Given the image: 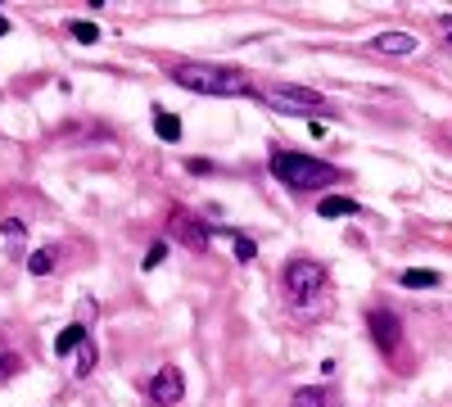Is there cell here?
<instances>
[{
    "label": "cell",
    "mask_w": 452,
    "mask_h": 407,
    "mask_svg": "<svg viewBox=\"0 0 452 407\" xmlns=\"http://www.w3.org/2000/svg\"><path fill=\"white\" fill-rule=\"evenodd\" d=\"M272 172L280 186L290 190H326L335 181H344V172L326 158H308V154H294V150H272Z\"/></svg>",
    "instance_id": "obj_1"
},
{
    "label": "cell",
    "mask_w": 452,
    "mask_h": 407,
    "mask_svg": "<svg viewBox=\"0 0 452 407\" xmlns=\"http://www.w3.org/2000/svg\"><path fill=\"white\" fill-rule=\"evenodd\" d=\"M172 82L194 95H249L253 91L240 68H222V64H177Z\"/></svg>",
    "instance_id": "obj_2"
},
{
    "label": "cell",
    "mask_w": 452,
    "mask_h": 407,
    "mask_svg": "<svg viewBox=\"0 0 452 407\" xmlns=\"http://www.w3.org/2000/svg\"><path fill=\"white\" fill-rule=\"evenodd\" d=\"M366 326H371L375 349L389 357V367H394L398 376H407V371H412V353H407V330H402L398 313H389V308H371Z\"/></svg>",
    "instance_id": "obj_3"
},
{
    "label": "cell",
    "mask_w": 452,
    "mask_h": 407,
    "mask_svg": "<svg viewBox=\"0 0 452 407\" xmlns=\"http://www.w3.org/2000/svg\"><path fill=\"white\" fill-rule=\"evenodd\" d=\"M285 290L294 303H312L321 299L326 290V267L312 263V258H294V263H285Z\"/></svg>",
    "instance_id": "obj_4"
},
{
    "label": "cell",
    "mask_w": 452,
    "mask_h": 407,
    "mask_svg": "<svg viewBox=\"0 0 452 407\" xmlns=\"http://www.w3.org/2000/svg\"><path fill=\"white\" fill-rule=\"evenodd\" d=\"M263 100L272 109H280V114H321V109H326V100L316 91H308V86H285V82L267 86Z\"/></svg>",
    "instance_id": "obj_5"
},
{
    "label": "cell",
    "mask_w": 452,
    "mask_h": 407,
    "mask_svg": "<svg viewBox=\"0 0 452 407\" xmlns=\"http://www.w3.org/2000/svg\"><path fill=\"white\" fill-rule=\"evenodd\" d=\"M150 403L154 407H177L181 398H186V380H181V367H172V362H163L154 371V380H150Z\"/></svg>",
    "instance_id": "obj_6"
},
{
    "label": "cell",
    "mask_w": 452,
    "mask_h": 407,
    "mask_svg": "<svg viewBox=\"0 0 452 407\" xmlns=\"http://www.w3.org/2000/svg\"><path fill=\"white\" fill-rule=\"evenodd\" d=\"M172 231H177V236L190 244V249H204V244H209V231H204V227H199V222H194L190 213H181V208L172 213Z\"/></svg>",
    "instance_id": "obj_7"
},
{
    "label": "cell",
    "mask_w": 452,
    "mask_h": 407,
    "mask_svg": "<svg viewBox=\"0 0 452 407\" xmlns=\"http://www.w3.org/2000/svg\"><path fill=\"white\" fill-rule=\"evenodd\" d=\"M371 45L380 55H412V50H417V36H412V32H380Z\"/></svg>",
    "instance_id": "obj_8"
},
{
    "label": "cell",
    "mask_w": 452,
    "mask_h": 407,
    "mask_svg": "<svg viewBox=\"0 0 452 407\" xmlns=\"http://www.w3.org/2000/svg\"><path fill=\"white\" fill-rule=\"evenodd\" d=\"M82 344H87V322H72V326H64V330L55 335V353L68 357L72 349H82Z\"/></svg>",
    "instance_id": "obj_9"
},
{
    "label": "cell",
    "mask_w": 452,
    "mask_h": 407,
    "mask_svg": "<svg viewBox=\"0 0 452 407\" xmlns=\"http://www.w3.org/2000/svg\"><path fill=\"white\" fill-rule=\"evenodd\" d=\"M294 407H339V398L326 385H308V389L294 394Z\"/></svg>",
    "instance_id": "obj_10"
},
{
    "label": "cell",
    "mask_w": 452,
    "mask_h": 407,
    "mask_svg": "<svg viewBox=\"0 0 452 407\" xmlns=\"http://www.w3.org/2000/svg\"><path fill=\"white\" fill-rule=\"evenodd\" d=\"M154 131L163 136V141H181V118L167 114V109L158 104V109H154Z\"/></svg>",
    "instance_id": "obj_11"
},
{
    "label": "cell",
    "mask_w": 452,
    "mask_h": 407,
    "mask_svg": "<svg viewBox=\"0 0 452 407\" xmlns=\"http://www.w3.org/2000/svg\"><path fill=\"white\" fill-rule=\"evenodd\" d=\"M316 213L321 217H348V213H358V204L344 200V195H326V200L316 204Z\"/></svg>",
    "instance_id": "obj_12"
},
{
    "label": "cell",
    "mask_w": 452,
    "mask_h": 407,
    "mask_svg": "<svg viewBox=\"0 0 452 407\" xmlns=\"http://www.w3.org/2000/svg\"><path fill=\"white\" fill-rule=\"evenodd\" d=\"M398 281H402L407 290H430V286H439L443 276H439V271H425V267H412V271H402Z\"/></svg>",
    "instance_id": "obj_13"
},
{
    "label": "cell",
    "mask_w": 452,
    "mask_h": 407,
    "mask_svg": "<svg viewBox=\"0 0 452 407\" xmlns=\"http://www.w3.org/2000/svg\"><path fill=\"white\" fill-rule=\"evenodd\" d=\"M55 263H59V254L50 249V244H45V249H36V254L28 258V271H32V276H50Z\"/></svg>",
    "instance_id": "obj_14"
},
{
    "label": "cell",
    "mask_w": 452,
    "mask_h": 407,
    "mask_svg": "<svg viewBox=\"0 0 452 407\" xmlns=\"http://www.w3.org/2000/svg\"><path fill=\"white\" fill-rule=\"evenodd\" d=\"M18 367H23V357H18L14 349H5V344H0V380L18 376Z\"/></svg>",
    "instance_id": "obj_15"
},
{
    "label": "cell",
    "mask_w": 452,
    "mask_h": 407,
    "mask_svg": "<svg viewBox=\"0 0 452 407\" xmlns=\"http://www.w3.org/2000/svg\"><path fill=\"white\" fill-rule=\"evenodd\" d=\"M68 32L77 36L82 45H95V41H100V28H95V23H77V18H72V23H68Z\"/></svg>",
    "instance_id": "obj_16"
},
{
    "label": "cell",
    "mask_w": 452,
    "mask_h": 407,
    "mask_svg": "<svg viewBox=\"0 0 452 407\" xmlns=\"http://www.w3.org/2000/svg\"><path fill=\"white\" fill-rule=\"evenodd\" d=\"M91 367H95V344L87 340V344H82V353H77V367H72V376H91Z\"/></svg>",
    "instance_id": "obj_17"
},
{
    "label": "cell",
    "mask_w": 452,
    "mask_h": 407,
    "mask_svg": "<svg viewBox=\"0 0 452 407\" xmlns=\"http://www.w3.org/2000/svg\"><path fill=\"white\" fill-rule=\"evenodd\" d=\"M163 258H167V244H163V240H154L150 249H145V258H140V267H145V271H154L158 263H163Z\"/></svg>",
    "instance_id": "obj_18"
},
{
    "label": "cell",
    "mask_w": 452,
    "mask_h": 407,
    "mask_svg": "<svg viewBox=\"0 0 452 407\" xmlns=\"http://www.w3.org/2000/svg\"><path fill=\"white\" fill-rule=\"evenodd\" d=\"M236 258H240V263H253V258H258V249H253L249 236H236Z\"/></svg>",
    "instance_id": "obj_19"
},
{
    "label": "cell",
    "mask_w": 452,
    "mask_h": 407,
    "mask_svg": "<svg viewBox=\"0 0 452 407\" xmlns=\"http://www.w3.org/2000/svg\"><path fill=\"white\" fill-rule=\"evenodd\" d=\"M5 240L18 249V244H23V222H5Z\"/></svg>",
    "instance_id": "obj_20"
},
{
    "label": "cell",
    "mask_w": 452,
    "mask_h": 407,
    "mask_svg": "<svg viewBox=\"0 0 452 407\" xmlns=\"http://www.w3.org/2000/svg\"><path fill=\"white\" fill-rule=\"evenodd\" d=\"M443 32H448V45H452V14H443Z\"/></svg>",
    "instance_id": "obj_21"
},
{
    "label": "cell",
    "mask_w": 452,
    "mask_h": 407,
    "mask_svg": "<svg viewBox=\"0 0 452 407\" xmlns=\"http://www.w3.org/2000/svg\"><path fill=\"white\" fill-rule=\"evenodd\" d=\"M9 32V23H5V14H0V36H5Z\"/></svg>",
    "instance_id": "obj_22"
}]
</instances>
